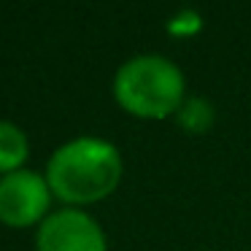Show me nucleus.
I'll return each instance as SVG.
<instances>
[{
	"mask_svg": "<svg viewBox=\"0 0 251 251\" xmlns=\"http://www.w3.org/2000/svg\"><path fill=\"white\" fill-rule=\"evenodd\" d=\"M51 195L65 208H84L116 192L125 176V159L116 143L98 135H78L51 151L46 162Z\"/></svg>",
	"mask_w": 251,
	"mask_h": 251,
	"instance_id": "obj_1",
	"label": "nucleus"
},
{
	"mask_svg": "<svg viewBox=\"0 0 251 251\" xmlns=\"http://www.w3.org/2000/svg\"><path fill=\"white\" fill-rule=\"evenodd\" d=\"M111 92L125 114L146 122L173 119L189 98L186 76L178 62L157 51L135 54L122 62L114 73Z\"/></svg>",
	"mask_w": 251,
	"mask_h": 251,
	"instance_id": "obj_2",
	"label": "nucleus"
},
{
	"mask_svg": "<svg viewBox=\"0 0 251 251\" xmlns=\"http://www.w3.org/2000/svg\"><path fill=\"white\" fill-rule=\"evenodd\" d=\"M51 186L44 173L22 168L0 176V224L14 229L41 227L51 208Z\"/></svg>",
	"mask_w": 251,
	"mask_h": 251,
	"instance_id": "obj_3",
	"label": "nucleus"
},
{
	"mask_svg": "<svg viewBox=\"0 0 251 251\" xmlns=\"http://www.w3.org/2000/svg\"><path fill=\"white\" fill-rule=\"evenodd\" d=\"M35 251H108V238L84 208H60L38 227Z\"/></svg>",
	"mask_w": 251,
	"mask_h": 251,
	"instance_id": "obj_4",
	"label": "nucleus"
},
{
	"mask_svg": "<svg viewBox=\"0 0 251 251\" xmlns=\"http://www.w3.org/2000/svg\"><path fill=\"white\" fill-rule=\"evenodd\" d=\"M30 154V141L25 130L14 122L0 119V176L17 173L25 168Z\"/></svg>",
	"mask_w": 251,
	"mask_h": 251,
	"instance_id": "obj_5",
	"label": "nucleus"
},
{
	"mask_svg": "<svg viewBox=\"0 0 251 251\" xmlns=\"http://www.w3.org/2000/svg\"><path fill=\"white\" fill-rule=\"evenodd\" d=\"M173 119L186 135H205L216 125V105L202 95H189Z\"/></svg>",
	"mask_w": 251,
	"mask_h": 251,
	"instance_id": "obj_6",
	"label": "nucleus"
},
{
	"mask_svg": "<svg viewBox=\"0 0 251 251\" xmlns=\"http://www.w3.org/2000/svg\"><path fill=\"white\" fill-rule=\"evenodd\" d=\"M165 30L176 38H186V35H195L202 30V14L195 11V8H178L176 14H170L168 22H165Z\"/></svg>",
	"mask_w": 251,
	"mask_h": 251,
	"instance_id": "obj_7",
	"label": "nucleus"
}]
</instances>
